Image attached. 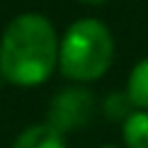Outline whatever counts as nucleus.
I'll list each match as a JSON object with an SVG mask.
<instances>
[{
  "instance_id": "nucleus-8",
  "label": "nucleus",
  "mask_w": 148,
  "mask_h": 148,
  "mask_svg": "<svg viewBox=\"0 0 148 148\" xmlns=\"http://www.w3.org/2000/svg\"><path fill=\"white\" fill-rule=\"evenodd\" d=\"M78 3H85V5H102L104 0H78Z\"/></svg>"
},
{
  "instance_id": "nucleus-1",
  "label": "nucleus",
  "mask_w": 148,
  "mask_h": 148,
  "mask_svg": "<svg viewBox=\"0 0 148 148\" xmlns=\"http://www.w3.org/2000/svg\"><path fill=\"white\" fill-rule=\"evenodd\" d=\"M58 36L49 17L22 12L8 22L0 39V73L12 85L34 88L58 63Z\"/></svg>"
},
{
  "instance_id": "nucleus-4",
  "label": "nucleus",
  "mask_w": 148,
  "mask_h": 148,
  "mask_svg": "<svg viewBox=\"0 0 148 148\" xmlns=\"http://www.w3.org/2000/svg\"><path fill=\"white\" fill-rule=\"evenodd\" d=\"M12 148H66L63 134L49 124H34L15 138Z\"/></svg>"
},
{
  "instance_id": "nucleus-2",
  "label": "nucleus",
  "mask_w": 148,
  "mask_h": 148,
  "mask_svg": "<svg viewBox=\"0 0 148 148\" xmlns=\"http://www.w3.org/2000/svg\"><path fill=\"white\" fill-rule=\"evenodd\" d=\"M112 32L92 17L73 22L58 44V68L75 83H92L102 78L112 66Z\"/></svg>"
},
{
  "instance_id": "nucleus-7",
  "label": "nucleus",
  "mask_w": 148,
  "mask_h": 148,
  "mask_svg": "<svg viewBox=\"0 0 148 148\" xmlns=\"http://www.w3.org/2000/svg\"><path fill=\"white\" fill-rule=\"evenodd\" d=\"M126 104H131V102H129V97L116 92V95H109L104 109H107V114L112 116V119H119V116H129V114H131V112H126Z\"/></svg>"
},
{
  "instance_id": "nucleus-9",
  "label": "nucleus",
  "mask_w": 148,
  "mask_h": 148,
  "mask_svg": "<svg viewBox=\"0 0 148 148\" xmlns=\"http://www.w3.org/2000/svg\"><path fill=\"white\" fill-rule=\"evenodd\" d=\"M100 148H119V146H100Z\"/></svg>"
},
{
  "instance_id": "nucleus-6",
  "label": "nucleus",
  "mask_w": 148,
  "mask_h": 148,
  "mask_svg": "<svg viewBox=\"0 0 148 148\" xmlns=\"http://www.w3.org/2000/svg\"><path fill=\"white\" fill-rule=\"evenodd\" d=\"M121 136L126 148H148V112H131L121 124Z\"/></svg>"
},
{
  "instance_id": "nucleus-3",
  "label": "nucleus",
  "mask_w": 148,
  "mask_h": 148,
  "mask_svg": "<svg viewBox=\"0 0 148 148\" xmlns=\"http://www.w3.org/2000/svg\"><path fill=\"white\" fill-rule=\"evenodd\" d=\"M92 114V92L80 90V88H68L58 92L53 97L51 107H49V126H53L56 131H68L90 119Z\"/></svg>"
},
{
  "instance_id": "nucleus-5",
  "label": "nucleus",
  "mask_w": 148,
  "mask_h": 148,
  "mask_svg": "<svg viewBox=\"0 0 148 148\" xmlns=\"http://www.w3.org/2000/svg\"><path fill=\"white\" fill-rule=\"evenodd\" d=\"M126 97L134 107L148 112V58L138 61L134 71L129 73V85H126Z\"/></svg>"
}]
</instances>
